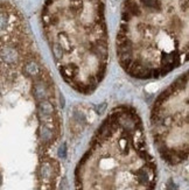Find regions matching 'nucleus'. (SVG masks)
Segmentation results:
<instances>
[{
    "label": "nucleus",
    "mask_w": 189,
    "mask_h": 190,
    "mask_svg": "<svg viewBox=\"0 0 189 190\" xmlns=\"http://www.w3.org/2000/svg\"><path fill=\"white\" fill-rule=\"evenodd\" d=\"M182 15L165 0H125L116 40L122 69L136 79L149 81L182 65L188 52Z\"/></svg>",
    "instance_id": "1"
},
{
    "label": "nucleus",
    "mask_w": 189,
    "mask_h": 190,
    "mask_svg": "<svg viewBox=\"0 0 189 190\" xmlns=\"http://www.w3.org/2000/svg\"><path fill=\"white\" fill-rule=\"evenodd\" d=\"M188 85V72H184V75H181L172 83L153 104L151 121L154 141L160 154L166 149L172 128H176L183 135H187Z\"/></svg>",
    "instance_id": "2"
}]
</instances>
